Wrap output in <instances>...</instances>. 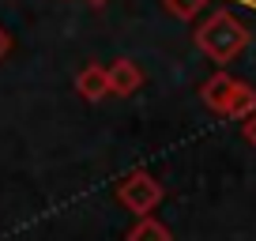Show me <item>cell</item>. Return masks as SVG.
Returning <instances> with one entry per match:
<instances>
[{"label": "cell", "instance_id": "1", "mask_svg": "<svg viewBox=\"0 0 256 241\" xmlns=\"http://www.w3.org/2000/svg\"><path fill=\"white\" fill-rule=\"evenodd\" d=\"M200 98L208 110H215L218 117H230V120H245L248 113H256V90L226 72L211 76L200 87Z\"/></svg>", "mask_w": 256, "mask_h": 241}, {"label": "cell", "instance_id": "2", "mask_svg": "<svg viewBox=\"0 0 256 241\" xmlns=\"http://www.w3.org/2000/svg\"><path fill=\"white\" fill-rule=\"evenodd\" d=\"M196 46H200L211 60L226 64V60H234V56L248 46V30H245V23H238V19L230 16V12H218V16H211L208 23L196 30Z\"/></svg>", "mask_w": 256, "mask_h": 241}, {"label": "cell", "instance_id": "3", "mask_svg": "<svg viewBox=\"0 0 256 241\" xmlns=\"http://www.w3.org/2000/svg\"><path fill=\"white\" fill-rule=\"evenodd\" d=\"M162 185L154 181L151 174H144V170H136V174H128L124 181L117 185V200L124 204L132 215H140V218H147L154 208L162 204Z\"/></svg>", "mask_w": 256, "mask_h": 241}, {"label": "cell", "instance_id": "4", "mask_svg": "<svg viewBox=\"0 0 256 241\" xmlns=\"http://www.w3.org/2000/svg\"><path fill=\"white\" fill-rule=\"evenodd\" d=\"M106 76H110V94H117V98H128V94H136V90L144 87V72H140V64L128 60V56L113 60V64L106 68Z\"/></svg>", "mask_w": 256, "mask_h": 241}, {"label": "cell", "instance_id": "5", "mask_svg": "<svg viewBox=\"0 0 256 241\" xmlns=\"http://www.w3.org/2000/svg\"><path fill=\"white\" fill-rule=\"evenodd\" d=\"M76 90H80L83 102H102V98L110 94V76H106V68L102 64L80 68V76H76Z\"/></svg>", "mask_w": 256, "mask_h": 241}, {"label": "cell", "instance_id": "6", "mask_svg": "<svg viewBox=\"0 0 256 241\" xmlns=\"http://www.w3.org/2000/svg\"><path fill=\"white\" fill-rule=\"evenodd\" d=\"M128 241H174V238H170V230L158 222V218L147 215V218H140V222L128 230Z\"/></svg>", "mask_w": 256, "mask_h": 241}, {"label": "cell", "instance_id": "7", "mask_svg": "<svg viewBox=\"0 0 256 241\" xmlns=\"http://www.w3.org/2000/svg\"><path fill=\"white\" fill-rule=\"evenodd\" d=\"M162 8H166L174 19H184V23H188V19H196L204 8H208V0H162Z\"/></svg>", "mask_w": 256, "mask_h": 241}, {"label": "cell", "instance_id": "8", "mask_svg": "<svg viewBox=\"0 0 256 241\" xmlns=\"http://www.w3.org/2000/svg\"><path fill=\"white\" fill-rule=\"evenodd\" d=\"M241 136H245L248 147H256V113H248V117L241 120Z\"/></svg>", "mask_w": 256, "mask_h": 241}, {"label": "cell", "instance_id": "9", "mask_svg": "<svg viewBox=\"0 0 256 241\" xmlns=\"http://www.w3.org/2000/svg\"><path fill=\"white\" fill-rule=\"evenodd\" d=\"M8 49H12V34L4 30V26H0V60H4V56H8Z\"/></svg>", "mask_w": 256, "mask_h": 241}, {"label": "cell", "instance_id": "10", "mask_svg": "<svg viewBox=\"0 0 256 241\" xmlns=\"http://www.w3.org/2000/svg\"><path fill=\"white\" fill-rule=\"evenodd\" d=\"M90 8H106V4H110V0H87Z\"/></svg>", "mask_w": 256, "mask_h": 241}]
</instances>
